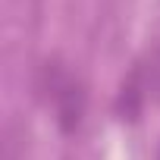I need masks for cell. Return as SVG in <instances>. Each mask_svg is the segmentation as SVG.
<instances>
[{
	"instance_id": "obj_3",
	"label": "cell",
	"mask_w": 160,
	"mask_h": 160,
	"mask_svg": "<svg viewBox=\"0 0 160 160\" xmlns=\"http://www.w3.org/2000/svg\"><path fill=\"white\" fill-rule=\"evenodd\" d=\"M148 88H151V91H157V98H160V50L154 53L151 69H148Z\"/></svg>"
},
{
	"instance_id": "obj_2",
	"label": "cell",
	"mask_w": 160,
	"mask_h": 160,
	"mask_svg": "<svg viewBox=\"0 0 160 160\" xmlns=\"http://www.w3.org/2000/svg\"><path fill=\"white\" fill-rule=\"evenodd\" d=\"M144 98H148V72H144V66L138 63V66L122 78V88H119V98H116V113H119L122 119L135 122L138 113H141Z\"/></svg>"
},
{
	"instance_id": "obj_4",
	"label": "cell",
	"mask_w": 160,
	"mask_h": 160,
	"mask_svg": "<svg viewBox=\"0 0 160 160\" xmlns=\"http://www.w3.org/2000/svg\"><path fill=\"white\" fill-rule=\"evenodd\" d=\"M157 160H160V157H157Z\"/></svg>"
},
{
	"instance_id": "obj_1",
	"label": "cell",
	"mask_w": 160,
	"mask_h": 160,
	"mask_svg": "<svg viewBox=\"0 0 160 160\" xmlns=\"http://www.w3.org/2000/svg\"><path fill=\"white\" fill-rule=\"evenodd\" d=\"M53 104H57V122L66 135H72L78 126H82V116H85V107H88V94L82 88V82L75 78H66L63 88L53 94Z\"/></svg>"
}]
</instances>
